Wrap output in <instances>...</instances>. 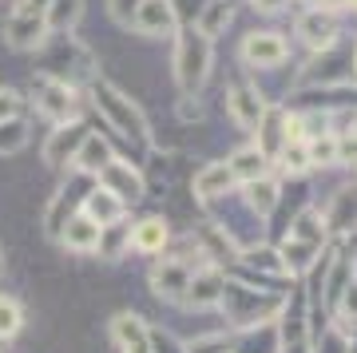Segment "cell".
Instances as JSON below:
<instances>
[{"instance_id":"1","label":"cell","mask_w":357,"mask_h":353,"mask_svg":"<svg viewBox=\"0 0 357 353\" xmlns=\"http://www.w3.org/2000/svg\"><path fill=\"white\" fill-rule=\"evenodd\" d=\"M48 0H20L8 16V24H4V44L16 52H32L44 44V32H48Z\"/></svg>"},{"instance_id":"2","label":"cell","mask_w":357,"mask_h":353,"mask_svg":"<svg viewBox=\"0 0 357 353\" xmlns=\"http://www.w3.org/2000/svg\"><path fill=\"white\" fill-rule=\"evenodd\" d=\"M96 107L107 115V123L119 131V135L135 139V143H147V119L139 115V107L131 103V96H123L112 84H96Z\"/></svg>"},{"instance_id":"3","label":"cell","mask_w":357,"mask_h":353,"mask_svg":"<svg viewBox=\"0 0 357 353\" xmlns=\"http://www.w3.org/2000/svg\"><path fill=\"white\" fill-rule=\"evenodd\" d=\"M211 72V40L203 32H183L175 52V80L183 91H199Z\"/></svg>"},{"instance_id":"4","label":"cell","mask_w":357,"mask_h":353,"mask_svg":"<svg viewBox=\"0 0 357 353\" xmlns=\"http://www.w3.org/2000/svg\"><path fill=\"white\" fill-rule=\"evenodd\" d=\"M91 135V127L88 123H60L56 131L48 135V143H44V163L48 167H64V163H72L76 159V151H79V143Z\"/></svg>"},{"instance_id":"5","label":"cell","mask_w":357,"mask_h":353,"mask_svg":"<svg viewBox=\"0 0 357 353\" xmlns=\"http://www.w3.org/2000/svg\"><path fill=\"white\" fill-rule=\"evenodd\" d=\"M131 24H135V32H143V36H175L178 16H175V8H171V0H139Z\"/></svg>"},{"instance_id":"6","label":"cell","mask_w":357,"mask_h":353,"mask_svg":"<svg viewBox=\"0 0 357 353\" xmlns=\"http://www.w3.org/2000/svg\"><path fill=\"white\" fill-rule=\"evenodd\" d=\"M36 107L48 119H56V123H68V115L76 112V96H72V88H68L64 80L40 76L36 80Z\"/></svg>"},{"instance_id":"7","label":"cell","mask_w":357,"mask_h":353,"mask_svg":"<svg viewBox=\"0 0 357 353\" xmlns=\"http://www.w3.org/2000/svg\"><path fill=\"white\" fill-rule=\"evenodd\" d=\"M96 179H100V187L103 190H112V195H119L123 202H135V199H143V175L139 171H131V163H119V159H107V163L96 171Z\"/></svg>"},{"instance_id":"8","label":"cell","mask_w":357,"mask_h":353,"mask_svg":"<svg viewBox=\"0 0 357 353\" xmlns=\"http://www.w3.org/2000/svg\"><path fill=\"white\" fill-rule=\"evenodd\" d=\"M191 282V266L183 258H163V262L151 270V290L167 302H183V290Z\"/></svg>"},{"instance_id":"9","label":"cell","mask_w":357,"mask_h":353,"mask_svg":"<svg viewBox=\"0 0 357 353\" xmlns=\"http://www.w3.org/2000/svg\"><path fill=\"white\" fill-rule=\"evenodd\" d=\"M243 60L250 68H278L286 60V40L278 32H255V36H246L243 44Z\"/></svg>"},{"instance_id":"10","label":"cell","mask_w":357,"mask_h":353,"mask_svg":"<svg viewBox=\"0 0 357 353\" xmlns=\"http://www.w3.org/2000/svg\"><path fill=\"white\" fill-rule=\"evenodd\" d=\"M298 32H302V40H306L310 48H318V52H326V48H333L337 44V24H333V13L330 8H310L302 20H298Z\"/></svg>"},{"instance_id":"11","label":"cell","mask_w":357,"mask_h":353,"mask_svg":"<svg viewBox=\"0 0 357 353\" xmlns=\"http://www.w3.org/2000/svg\"><path fill=\"white\" fill-rule=\"evenodd\" d=\"M222 290H227V278L215 274V270H203V274H191L187 290H183V302L191 310H211V306L222 302Z\"/></svg>"},{"instance_id":"12","label":"cell","mask_w":357,"mask_h":353,"mask_svg":"<svg viewBox=\"0 0 357 353\" xmlns=\"http://www.w3.org/2000/svg\"><path fill=\"white\" fill-rule=\"evenodd\" d=\"M100 234H103V227H100V223H91L88 215L68 218L64 227H60V242H64L72 254H91V250H100Z\"/></svg>"},{"instance_id":"13","label":"cell","mask_w":357,"mask_h":353,"mask_svg":"<svg viewBox=\"0 0 357 353\" xmlns=\"http://www.w3.org/2000/svg\"><path fill=\"white\" fill-rule=\"evenodd\" d=\"M227 107H230V119L238 127H246V131H255L262 123V115H266V103H262V96L255 88H234L227 96Z\"/></svg>"},{"instance_id":"14","label":"cell","mask_w":357,"mask_h":353,"mask_svg":"<svg viewBox=\"0 0 357 353\" xmlns=\"http://www.w3.org/2000/svg\"><path fill=\"white\" fill-rule=\"evenodd\" d=\"M123 211H128V202L119 199V195H112V190L96 187L84 199V215L91 218V223H100V227H115L119 218H123Z\"/></svg>"},{"instance_id":"15","label":"cell","mask_w":357,"mask_h":353,"mask_svg":"<svg viewBox=\"0 0 357 353\" xmlns=\"http://www.w3.org/2000/svg\"><path fill=\"white\" fill-rule=\"evenodd\" d=\"M326 230H357V187H342L326 211Z\"/></svg>"},{"instance_id":"16","label":"cell","mask_w":357,"mask_h":353,"mask_svg":"<svg viewBox=\"0 0 357 353\" xmlns=\"http://www.w3.org/2000/svg\"><path fill=\"white\" fill-rule=\"evenodd\" d=\"M167 239H171V234H167V223L163 218H143V223H135V230H131V246H135V250L139 254H159L167 246Z\"/></svg>"},{"instance_id":"17","label":"cell","mask_w":357,"mask_h":353,"mask_svg":"<svg viewBox=\"0 0 357 353\" xmlns=\"http://www.w3.org/2000/svg\"><path fill=\"white\" fill-rule=\"evenodd\" d=\"M234 175H230L227 163H206L199 175H195V195L199 199H218V195H227Z\"/></svg>"},{"instance_id":"18","label":"cell","mask_w":357,"mask_h":353,"mask_svg":"<svg viewBox=\"0 0 357 353\" xmlns=\"http://www.w3.org/2000/svg\"><path fill=\"white\" fill-rule=\"evenodd\" d=\"M79 16H84V0H48L44 20H48V32L68 36V32L79 24Z\"/></svg>"},{"instance_id":"19","label":"cell","mask_w":357,"mask_h":353,"mask_svg":"<svg viewBox=\"0 0 357 353\" xmlns=\"http://www.w3.org/2000/svg\"><path fill=\"white\" fill-rule=\"evenodd\" d=\"M246 202H250V211H255L258 218H266L274 206H278V183L266 175H258L246 183Z\"/></svg>"},{"instance_id":"20","label":"cell","mask_w":357,"mask_h":353,"mask_svg":"<svg viewBox=\"0 0 357 353\" xmlns=\"http://www.w3.org/2000/svg\"><path fill=\"white\" fill-rule=\"evenodd\" d=\"M230 175L234 179H243V183H250V179H258V175H266V167H270V159L258 147H243V151H234V159H230Z\"/></svg>"},{"instance_id":"21","label":"cell","mask_w":357,"mask_h":353,"mask_svg":"<svg viewBox=\"0 0 357 353\" xmlns=\"http://www.w3.org/2000/svg\"><path fill=\"white\" fill-rule=\"evenodd\" d=\"M147 333H151V329L143 326L139 314H128V310H123V314L112 317V341L119 345V350L131 345V341H147Z\"/></svg>"},{"instance_id":"22","label":"cell","mask_w":357,"mask_h":353,"mask_svg":"<svg viewBox=\"0 0 357 353\" xmlns=\"http://www.w3.org/2000/svg\"><path fill=\"white\" fill-rule=\"evenodd\" d=\"M107 159H112V147H107V143H103L100 135H88L84 143H79V151H76V159H72V163H76L79 171L96 175V171H100V167L107 163Z\"/></svg>"},{"instance_id":"23","label":"cell","mask_w":357,"mask_h":353,"mask_svg":"<svg viewBox=\"0 0 357 353\" xmlns=\"http://www.w3.org/2000/svg\"><path fill=\"white\" fill-rule=\"evenodd\" d=\"M24 143H28V123L24 119H0V159L20 155Z\"/></svg>"},{"instance_id":"24","label":"cell","mask_w":357,"mask_h":353,"mask_svg":"<svg viewBox=\"0 0 357 353\" xmlns=\"http://www.w3.org/2000/svg\"><path fill=\"white\" fill-rule=\"evenodd\" d=\"M238 262H243V266H255V270H262V274H274V278L286 274V266H282V254H278V250H270V246H250L246 254H238Z\"/></svg>"},{"instance_id":"25","label":"cell","mask_w":357,"mask_h":353,"mask_svg":"<svg viewBox=\"0 0 357 353\" xmlns=\"http://www.w3.org/2000/svg\"><path fill=\"white\" fill-rule=\"evenodd\" d=\"M227 24H230V4L227 0H211L203 13H199V32H203L206 40H215Z\"/></svg>"},{"instance_id":"26","label":"cell","mask_w":357,"mask_h":353,"mask_svg":"<svg viewBox=\"0 0 357 353\" xmlns=\"http://www.w3.org/2000/svg\"><path fill=\"white\" fill-rule=\"evenodd\" d=\"M314 242H298V239H286V246H282V266H286V274H294V270H306V266H314Z\"/></svg>"},{"instance_id":"27","label":"cell","mask_w":357,"mask_h":353,"mask_svg":"<svg viewBox=\"0 0 357 353\" xmlns=\"http://www.w3.org/2000/svg\"><path fill=\"white\" fill-rule=\"evenodd\" d=\"M306 155H310V167H330L337 163V135H314L306 143Z\"/></svg>"},{"instance_id":"28","label":"cell","mask_w":357,"mask_h":353,"mask_svg":"<svg viewBox=\"0 0 357 353\" xmlns=\"http://www.w3.org/2000/svg\"><path fill=\"white\" fill-rule=\"evenodd\" d=\"M290 239H298V242H314V246H318V242L326 239V218L314 215V211L298 215V223L290 227Z\"/></svg>"},{"instance_id":"29","label":"cell","mask_w":357,"mask_h":353,"mask_svg":"<svg viewBox=\"0 0 357 353\" xmlns=\"http://www.w3.org/2000/svg\"><path fill=\"white\" fill-rule=\"evenodd\" d=\"M20 326H24V310H20V302H16V298H0V341L16 338Z\"/></svg>"},{"instance_id":"30","label":"cell","mask_w":357,"mask_h":353,"mask_svg":"<svg viewBox=\"0 0 357 353\" xmlns=\"http://www.w3.org/2000/svg\"><path fill=\"white\" fill-rule=\"evenodd\" d=\"M282 167L290 171V175H302V171H310V155H306V143H286L278 151Z\"/></svg>"},{"instance_id":"31","label":"cell","mask_w":357,"mask_h":353,"mask_svg":"<svg viewBox=\"0 0 357 353\" xmlns=\"http://www.w3.org/2000/svg\"><path fill=\"white\" fill-rule=\"evenodd\" d=\"M24 112V100L16 88H0V119H20Z\"/></svg>"},{"instance_id":"32","label":"cell","mask_w":357,"mask_h":353,"mask_svg":"<svg viewBox=\"0 0 357 353\" xmlns=\"http://www.w3.org/2000/svg\"><path fill=\"white\" fill-rule=\"evenodd\" d=\"M211 0H171V8H175L178 20H199V13H203Z\"/></svg>"},{"instance_id":"33","label":"cell","mask_w":357,"mask_h":353,"mask_svg":"<svg viewBox=\"0 0 357 353\" xmlns=\"http://www.w3.org/2000/svg\"><path fill=\"white\" fill-rule=\"evenodd\" d=\"M135 4H139V0H107V8H112V16L119 20V24H131V16H135Z\"/></svg>"},{"instance_id":"34","label":"cell","mask_w":357,"mask_h":353,"mask_svg":"<svg viewBox=\"0 0 357 353\" xmlns=\"http://www.w3.org/2000/svg\"><path fill=\"white\" fill-rule=\"evenodd\" d=\"M342 317L357 326V282H349V286H345V298H342Z\"/></svg>"},{"instance_id":"35","label":"cell","mask_w":357,"mask_h":353,"mask_svg":"<svg viewBox=\"0 0 357 353\" xmlns=\"http://www.w3.org/2000/svg\"><path fill=\"white\" fill-rule=\"evenodd\" d=\"M250 4H255L258 13H278V8L286 4V0H250Z\"/></svg>"},{"instance_id":"36","label":"cell","mask_w":357,"mask_h":353,"mask_svg":"<svg viewBox=\"0 0 357 353\" xmlns=\"http://www.w3.org/2000/svg\"><path fill=\"white\" fill-rule=\"evenodd\" d=\"M349 135H354V139H357V119H354V131H349Z\"/></svg>"}]
</instances>
